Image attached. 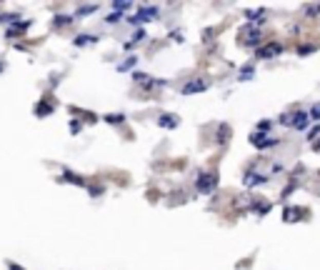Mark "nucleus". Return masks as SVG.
Returning a JSON list of instances; mask_svg holds the SVG:
<instances>
[{"mask_svg": "<svg viewBox=\"0 0 320 270\" xmlns=\"http://www.w3.org/2000/svg\"><path fill=\"white\" fill-rule=\"evenodd\" d=\"M245 18L250 20V23H263V20H265V10H255V13H248Z\"/></svg>", "mask_w": 320, "mask_h": 270, "instance_id": "nucleus-10", "label": "nucleus"}, {"mask_svg": "<svg viewBox=\"0 0 320 270\" xmlns=\"http://www.w3.org/2000/svg\"><path fill=\"white\" fill-rule=\"evenodd\" d=\"M313 50H315L313 45H303V48H300V55H305V53H313Z\"/></svg>", "mask_w": 320, "mask_h": 270, "instance_id": "nucleus-22", "label": "nucleus"}, {"mask_svg": "<svg viewBox=\"0 0 320 270\" xmlns=\"http://www.w3.org/2000/svg\"><path fill=\"white\" fill-rule=\"evenodd\" d=\"M70 20H73L70 15H58V18H55V25H68Z\"/></svg>", "mask_w": 320, "mask_h": 270, "instance_id": "nucleus-19", "label": "nucleus"}, {"mask_svg": "<svg viewBox=\"0 0 320 270\" xmlns=\"http://www.w3.org/2000/svg\"><path fill=\"white\" fill-rule=\"evenodd\" d=\"M118 20H120V13H113V15L108 18V23H118Z\"/></svg>", "mask_w": 320, "mask_h": 270, "instance_id": "nucleus-24", "label": "nucleus"}, {"mask_svg": "<svg viewBox=\"0 0 320 270\" xmlns=\"http://www.w3.org/2000/svg\"><path fill=\"white\" fill-rule=\"evenodd\" d=\"M298 215H300L298 208H288V210H285V220H288V223H290V220H298Z\"/></svg>", "mask_w": 320, "mask_h": 270, "instance_id": "nucleus-11", "label": "nucleus"}, {"mask_svg": "<svg viewBox=\"0 0 320 270\" xmlns=\"http://www.w3.org/2000/svg\"><path fill=\"white\" fill-rule=\"evenodd\" d=\"M265 183H268V178H265V175H258V173H248V175H245V185H248V188L265 185Z\"/></svg>", "mask_w": 320, "mask_h": 270, "instance_id": "nucleus-8", "label": "nucleus"}, {"mask_svg": "<svg viewBox=\"0 0 320 270\" xmlns=\"http://www.w3.org/2000/svg\"><path fill=\"white\" fill-rule=\"evenodd\" d=\"M308 115H310V120H320V103L318 105H313V110H310Z\"/></svg>", "mask_w": 320, "mask_h": 270, "instance_id": "nucleus-18", "label": "nucleus"}, {"mask_svg": "<svg viewBox=\"0 0 320 270\" xmlns=\"http://www.w3.org/2000/svg\"><path fill=\"white\" fill-rule=\"evenodd\" d=\"M35 113H38V115H48V113H53V105H38Z\"/></svg>", "mask_w": 320, "mask_h": 270, "instance_id": "nucleus-15", "label": "nucleus"}, {"mask_svg": "<svg viewBox=\"0 0 320 270\" xmlns=\"http://www.w3.org/2000/svg\"><path fill=\"white\" fill-rule=\"evenodd\" d=\"M95 10V5H83L80 10H78V15H88V13H93Z\"/></svg>", "mask_w": 320, "mask_h": 270, "instance_id": "nucleus-20", "label": "nucleus"}, {"mask_svg": "<svg viewBox=\"0 0 320 270\" xmlns=\"http://www.w3.org/2000/svg\"><path fill=\"white\" fill-rule=\"evenodd\" d=\"M105 120H108V123H123V120H125V115H123V113H120V115H118V113H113V115H105Z\"/></svg>", "mask_w": 320, "mask_h": 270, "instance_id": "nucleus-17", "label": "nucleus"}, {"mask_svg": "<svg viewBox=\"0 0 320 270\" xmlns=\"http://www.w3.org/2000/svg\"><path fill=\"white\" fill-rule=\"evenodd\" d=\"M313 150H320V140L318 143H313Z\"/></svg>", "mask_w": 320, "mask_h": 270, "instance_id": "nucleus-25", "label": "nucleus"}, {"mask_svg": "<svg viewBox=\"0 0 320 270\" xmlns=\"http://www.w3.org/2000/svg\"><path fill=\"white\" fill-rule=\"evenodd\" d=\"M195 185H198L200 193H213V190L218 188V178L213 173H203V175H198V183H195Z\"/></svg>", "mask_w": 320, "mask_h": 270, "instance_id": "nucleus-1", "label": "nucleus"}, {"mask_svg": "<svg viewBox=\"0 0 320 270\" xmlns=\"http://www.w3.org/2000/svg\"><path fill=\"white\" fill-rule=\"evenodd\" d=\"M10 270H23V268H18V265H15V263H10Z\"/></svg>", "mask_w": 320, "mask_h": 270, "instance_id": "nucleus-26", "label": "nucleus"}, {"mask_svg": "<svg viewBox=\"0 0 320 270\" xmlns=\"http://www.w3.org/2000/svg\"><path fill=\"white\" fill-rule=\"evenodd\" d=\"M305 13H308L310 18H315V15H320V3H315V5H308V8H305Z\"/></svg>", "mask_w": 320, "mask_h": 270, "instance_id": "nucleus-13", "label": "nucleus"}, {"mask_svg": "<svg viewBox=\"0 0 320 270\" xmlns=\"http://www.w3.org/2000/svg\"><path fill=\"white\" fill-rule=\"evenodd\" d=\"M250 143L255 145V148H270V145H275L278 140H273L270 135H263V133H255L250 138Z\"/></svg>", "mask_w": 320, "mask_h": 270, "instance_id": "nucleus-6", "label": "nucleus"}, {"mask_svg": "<svg viewBox=\"0 0 320 270\" xmlns=\"http://www.w3.org/2000/svg\"><path fill=\"white\" fill-rule=\"evenodd\" d=\"M113 8L123 13V10H128V8H130V3H113Z\"/></svg>", "mask_w": 320, "mask_h": 270, "instance_id": "nucleus-21", "label": "nucleus"}, {"mask_svg": "<svg viewBox=\"0 0 320 270\" xmlns=\"http://www.w3.org/2000/svg\"><path fill=\"white\" fill-rule=\"evenodd\" d=\"M178 123H180V120H178V115H160L158 118V125H160V128H168V130H173V128H178Z\"/></svg>", "mask_w": 320, "mask_h": 270, "instance_id": "nucleus-9", "label": "nucleus"}, {"mask_svg": "<svg viewBox=\"0 0 320 270\" xmlns=\"http://www.w3.org/2000/svg\"><path fill=\"white\" fill-rule=\"evenodd\" d=\"M140 40H145V30H138V33L133 35V40L128 43V48H130V45H135V43H140Z\"/></svg>", "mask_w": 320, "mask_h": 270, "instance_id": "nucleus-14", "label": "nucleus"}, {"mask_svg": "<svg viewBox=\"0 0 320 270\" xmlns=\"http://www.w3.org/2000/svg\"><path fill=\"white\" fill-rule=\"evenodd\" d=\"M280 53H283L280 43H268V45H260V48H258L255 55L260 60H270V58H275V55H280Z\"/></svg>", "mask_w": 320, "mask_h": 270, "instance_id": "nucleus-2", "label": "nucleus"}, {"mask_svg": "<svg viewBox=\"0 0 320 270\" xmlns=\"http://www.w3.org/2000/svg\"><path fill=\"white\" fill-rule=\"evenodd\" d=\"M203 90H208V83H205V80H190V83H185V85H183V95L203 93Z\"/></svg>", "mask_w": 320, "mask_h": 270, "instance_id": "nucleus-5", "label": "nucleus"}, {"mask_svg": "<svg viewBox=\"0 0 320 270\" xmlns=\"http://www.w3.org/2000/svg\"><path fill=\"white\" fill-rule=\"evenodd\" d=\"M158 18V8L155 5H143L140 10H138V15L130 18L133 23H148V20H155Z\"/></svg>", "mask_w": 320, "mask_h": 270, "instance_id": "nucleus-3", "label": "nucleus"}, {"mask_svg": "<svg viewBox=\"0 0 320 270\" xmlns=\"http://www.w3.org/2000/svg\"><path fill=\"white\" fill-rule=\"evenodd\" d=\"M253 78V68L250 65H245L243 70H240V80H250Z\"/></svg>", "mask_w": 320, "mask_h": 270, "instance_id": "nucleus-16", "label": "nucleus"}, {"mask_svg": "<svg viewBox=\"0 0 320 270\" xmlns=\"http://www.w3.org/2000/svg\"><path fill=\"white\" fill-rule=\"evenodd\" d=\"M258 128H260V130H270V128H273V123H268V120H263V123H260Z\"/></svg>", "mask_w": 320, "mask_h": 270, "instance_id": "nucleus-23", "label": "nucleus"}, {"mask_svg": "<svg viewBox=\"0 0 320 270\" xmlns=\"http://www.w3.org/2000/svg\"><path fill=\"white\" fill-rule=\"evenodd\" d=\"M240 40H243V45H258L260 43V33H258V28H243L240 30Z\"/></svg>", "mask_w": 320, "mask_h": 270, "instance_id": "nucleus-4", "label": "nucleus"}, {"mask_svg": "<svg viewBox=\"0 0 320 270\" xmlns=\"http://www.w3.org/2000/svg\"><path fill=\"white\" fill-rule=\"evenodd\" d=\"M308 123H310V115H308V113H303V110H300V113H295L293 118H288V125H293V128H298V130H303Z\"/></svg>", "mask_w": 320, "mask_h": 270, "instance_id": "nucleus-7", "label": "nucleus"}, {"mask_svg": "<svg viewBox=\"0 0 320 270\" xmlns=\"http://www.w3.org/2000/svg\"><path fill=\"white\" fill-rule=\"evenodd\" d=\"M88 43H95V35H78L76 45H88Z\"/></svg>", "mask_w": 320, "mask_h": 270, "instance_id": "nucleus-12", "label": "nucleus"}]
</instances>
